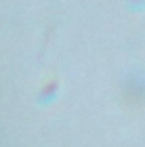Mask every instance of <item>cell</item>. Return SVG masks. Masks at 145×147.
Wrapping results in <instances>:
<instances>
[]
</instances>
